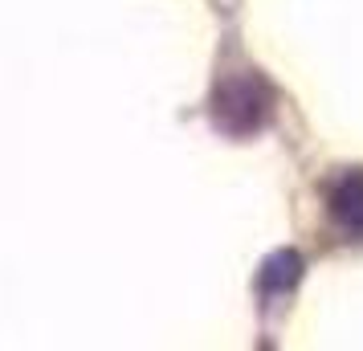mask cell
Listing matches in <instances>:
<instances>
[{
  "mask_svg": "<svg viewBox=\"0 0 363 351\" xmlns=\"http://www.w3.org/2000/svg\"><path fill=\"white\" fill-rule=\"evenodd\" d=\"M269 111H274V94L262 78L253 74H229L225 82L216 86L213 99V115L216 127L229 135H253L257 127L269 123Z\"/></svg>",
  "mask_w": 363,
  "mask_h": 351,
  "instance_id": "1",
  "label": "cell"
},
{
  "mask_svg": "<svg viewBox=\"0 0 363 351\" xmlns=\"http://www.w3.org/2000/svg\"><path fill=\"white\" fill-rule=\"evenodd\" d=\"M330 217L339 221L347 233H363V172L343 176L330 188Z\"/></svg>",
  "mask_w": 363,
  "mask_h": 351,
  "instance_id": "2",
  "label": "cell"
},
{
  "mask_svg": "<svg viewBox=\"0 0 363 351\" xmlns=\"http://www.w3.org/2000/svg\"><path fill=\"white\" fill-rule=\"evenodd\" d=\"M298 274H302V257H298L294 250H281L262 266V290L281 294V290H290V286L298 282Z\"/></svg>",
  "mask_w": 363,
  "mask_h": 351,
  "instance_id": "3",
  "label": "cell"
}]
</instances>
